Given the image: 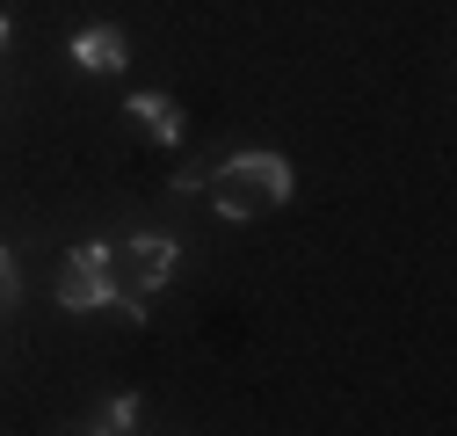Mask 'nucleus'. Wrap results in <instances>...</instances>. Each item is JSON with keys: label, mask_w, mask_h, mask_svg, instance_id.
Segmentation results:
<instances>
[{"label": "nucleus", "mask_w": 457, "mask_h": 436, "mask_svg": "<svg viewBox=\"0 0 457 436\" xmlns=\"http://www.w3.org/2000/svg\"><path fill=\"white\" fill-rule=\"evenodd\" d=\"M204 197L218 218H262L291 197V160L283 153H233L204 175Z\"/></svg>", "instance_id": "obj_1"}, {"label": "nucleus", "mask_w": 457, "mask_h": 436, "mask_svg": "<svg viewBox=\"0 0 457 436\" xmlns=\"http://www.w3.org/2000/svg\"><path fill=\"white\" fill-rule=\"evenodd\" d=\"M59 306H66V313H124L131 327H145L138 291L117 284V247H109V240H80V247L66 255V269H59Z\"/></svg>", "instance_id": "obj_2"}, {"label": "nucleus", "mask_w": 457, "mask_h": 436, "mask_svg": "<svg viewBox=\"0 0 457 436\" xmlns=\"http://www.w3.org/2000/svg\"><path fill=\"white\" fill-rule=\"evenodd\" d=\"M124 269H131V291L153 298V291L182 269V240H175V233H131V240H124Z\"/></svg>", "instance_id": "obj_3"}, {"label": "nucleus", "mask_w": 457, "mask_h": 436, "mask_svg": "<svg viewBox=\"0 0 457 436\" xmlns=\"http://www.w3.org/2000/svg\"><path fill=\"white\" fill-rule=\"evenodd\" d=\"M124 117L145 124L153 146H182V138H189V117H182L175 95H124Z\"/></svg>", "instance_id": "obj_4"}, {"label": "nucleus", "mask_w": 457, "mask_h": 436, "mask_svg": "<svg viewBox=\"0 0 457 436\" xmlns=\"http://www.w3.org/2000/svg\"><path fill=\"white\" fill-rule=\"evenodd\" d=\"M73 66H80V73H124V66H131V37L109 29V22H87V29L73 37Z\"/></svg>", "instance_id": "obj_5"}, {"label": "nucleus", "mask_w": 457, "mask_h": 436, "mask_svg": "<svg viewBox=\"0 0 457 436\" xmlns=\"http://www.w3.org/2000/svg\"><path fill=\"white\" fill-rule=\"evenodd\" d=\"M87 429H95V436H131V429H138V393H117V400H102Z\"/></svg>", "instance_id": "obj_6"}, {"label": "nucleus", "mask_w": 457, "mask_h": 436, "mask_svg": "<svg viewBox=\"0 0 457 436\" xmlns=\"http://www.w3.org/2000/svg\"><path fill=\"white\" fill-rule=\"evenodd\" d=\"M15 306H22V269H15V255H8V247H0V320H8Z\"/></svg>", "instance_id": "obj_7"}, {"label": "nucleus", "mask_w": 457, "mask_h": 436, "mask_svg": "<svg viewBox=\"0 0 457 436\" xmlns=\"http://www.w3.org/2000/svg\"><path fill=\"white\" fill-rule=\"evenodd\" d=\"M8 37H15V15H8V8H0V51H8Z\"/></svg>", "instance_id": "obj_8"}]
</instances>
